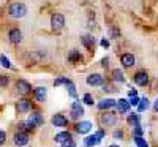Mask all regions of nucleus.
<instances>
[{
	"instance_id": "f257e3e1",
	"label": "nucleus",
	"mask_w": 158,
	"mask_h": 147,
	"mask_svg": "<svg viewBox=\"0 0 158 147\" xmlns=\"http://www.w3.org/2000/svg\"><path fill=\"white\" fill-rule=\"evenodd\" d=\"M25 15H27V6H25L24 3L16 2V3H11V5L8 6V16H11V18L21 19V18H24Z\"/></svg>"
},
{
	"instance_id": "f03ea898",
	"label": "nucleus",
	"mask_w": 158,
	"mask_h": 147,
	"mask_svg": "<svg viewBox=\"0 0 158 147\" xmlns=\"http://www.w3.org/2000/svg\"><path fill=\"white\" fill-rule=\"evenodd\" d=\"M100 124L103 127H114L117 124V114L112 112L111 109L108 111H104L101 116H100Z\"/></svg>"
},
{
	"instance_id": "7ed1b4c3",
	"label": "nucleus",
	"mask_w": 158,
	"mask_h": 147,
	"mask_svg": "<svg viewBox=\"0 0 158 147\" xmlns=\"http://www.w3.org/2000/svg\"><path fill=\"white\" fill-rule=\"evenodd\" d=\"M63 27H65V16L62 15V13L52 15L51 16V29L56 30V32H60Z\"/></svg>"
},
{
	"instance_id": "20e7f679",
	"label": "nucleus",
	"mask_w": 158,
	"mask_h": 147,
	"mask_svg": "<svg viewBox=\"0 0 158 147\" xmlns=\"http://www.w3.org/2000/svg\"><path fill=\"white\" fill-rule=\"evenodd\" d=\"M29 141H30V136H29L27 131H18L16 135L13 136V142H15V145H18V147L27 145Z\"/></svg>"
},
{
	"instance_id": "39448f33",
	"label": "nucleus",
	"mask_w": 158,
	"mask_h": 147,
	"mask_svg": "<svg viewBox=\"0 0 158 147\" xmlns=\"http://www.w3.org/2000/svg\"><path fill=\"white\" fill-rule=\"evenodd\" d=\"M103 138H104V131H103V130H98L95 135L85 138V139H84V144H85V147H94V145H98Z\"/></svg>"
},
{
	"instance_id": "423d86ee",
	"label": "nucleus",
	"mask_w": 158,
	"mask_h": 147,
	"mask_svg": "<svg viewBox=\"0 0 158 147\" xmlns=\"http://www.w3.org/2000/svg\"><path fill=\"white\" fill-rule=\"evenodd\" d=\"M149 73L147 71H138L135 76H133V81L139 86V87H147L149 86Z\"/></svg>"
},
{
	"instance_id": "0eeeda50",
	"label": "nucleus",
	"mask_w": 158,
	"mask_h": 147,
	"mask_svg": "<svg viewBox=\"0 0 158 147\" xmlns=\"http://www.w3.org/2000/svg\"><path fill=\"white\" fill-rule=\"evenodd\" d=\"M82 116H84V106H82V103L79 100L73 101V104H71V119L77 120V119H81Z\"/></svg>"
},
{
	"instance_id": "6e6552de",
	"label": "nucleus",
	"mask_w": 158,
	"mask_h": 147,
	"mask_svg": "<svg viewBox=\"0 0 158 147\" xmlns=\"http://www.w3.org/2000/svg\"><path fill=\"white\" fill-rule=\"evenodd\" d=\"M16 90H18L19 95H29L32 92V86L27 81H24V79H18L16 81Z\"/></svg>"
},
{
	"instance_id": "1a4fd4ad",
	"label": "nucleus",
	"mask_w": 158,
	"mask_h": 147,
	"mask_svg": "<svg viewBox=\"0 0 158 147\" xmlns=\"http://www.w3.org/2000/svg\"><path fill=\"white\" fill-rule=\"evenodd\" d=\"M114 106H117V100H114V98H103V100L98 101L97 108L100 111H108V109H112Z\"/></svg>"
},
{
	"instance_id": "9d476101",
	"label": "nucleus",
	"mask_w": 158,
	"mask_h": 147,
	"mask_svg": "<svg viewBox=\"0 0 158 147\" xmlns=\"http://www.w3.org/2000/svg\"><path fill=\"white\" fill-rule=\"evenodd\" d=\"M16 109H18V112H21V114L30 112V111H32V103H30V100L21 98V100L16 103Z\"/></svg>"
},
{
	"instance_id": "9b49d317",
	"label": "nucleus",
	"mask_w": 158,
	"mask_h": 147,
	"mask_svg": "<svg viewBox=\"0 0 158 147\" xmlns=\"http://www.w3.org/2000/svg\"><path fill=\"white\" fill-rule=\"evenodd\" d=\"M51 124L54 127H59V128H65L68 125V119L65 117L63 114H54L51 119Z\"/></svg>"
},
{
	"instance_id": "f8f14e48",
	"label": "nucleus",
	"mask_w": 158,
	"mask_h": 147,
	"mask_svg": "<svg viewBox=\"0 0 158 147\" xmlns=\"http://www.w3.org/2000/svg\"><path fill=\"white\" fill-rule=\"evenodd\" d=\"M87 84L89 86H104V78L100 74V73H94V74H89L87 76Z\"/></svg>"
},
{
	"instance_id": "ddd939ff",
	"label": "nucleus",
	"mask_w": 158,
	"mask_h": 147,
	"mask_svg": "<svg viewBox=\"0 0 158 147\" xmlns=\"http://www.w3.org/2000/svg\"><path fill=\"white\" fill-rule=\"evenodd\" d=\"M8 40H10L13 44H19L22 41V32L19 29H11L8 32Z\"/></svg>"
},
{
	"instance_id": "4468645a",
	"label": "nucleus",
	"mask_w": 158,
	"mask_h": 147,
	"mask_svg": "<svg viewBox=\"0 0 158 147\" xmlns=\"http://www.w3.org/2000/svg\"><path fill=\"white\" fill-rule=\"evenodd\" d=\"M135 62H136L135 56H133V54H130V52H125V54L120 56V63H122V66H125V68H130V66H133Z\"/></svg>"
},
{
	"instance_id": "2eb2a0df",
	"label": "nucleus",
	"mask_w": 158,
	"mask_h": 147,
	"mask_svg": "<svg viewBox=\"0 0 158 147\" xmlns=\"http://www.w3.org/2000/svg\"><path fill=\"white\" fill-rule=\"evenodd\" d=\"M33 95H35V100L38 103H44L46 97H48V89L46 87H36L35 92H33Z\"/></svg>"
},
{
	"instance_id": "dca6fc26",
	"label": "nucleus",
	"mask_w": 158,
	"mask_h": 147,
	"mask_svg": "<svg viewBox=\"0 0 158 147\" xmlns=\"http://www.w3.org/2000/svg\"><path fill=\"white\" fill-rule=\"evenodd\" d=\"M29 120L35 125V127H41L43 124H44V117H43V114L41 112H38V111H35V112H32L30 116H29Z\"/></svg>"
},
{
	"instance_id": "f3484780",
	"label": "nucleus",
	"mask_w": 158,
	"mask_h": 147,
	"mask_svg": "<svg viewBox=\"0 0 158 147\" xmlns=\"http://www.w3.org/2000/svg\"><path fill=\"white\" fill-rule=\"evenodd\" d=\"M130 101L125 100V98H120V100H117V111L120 112V114H127L130 111Z\"/></svg>"
},
{
	"instance_id": "a211bd4d",
	"label": "nucleus",
	"mask_w": 158,
	"mask_h": 147,
	"mask_svg": "<svg viewBox=\"0 0 158 147\" xmlns=\"http://www.w3.org/2000/svg\"><path fill=\"white\" fill-rule=\"evenodd\" d=\"M92 130V122H89V120H84V122H79L76 125V131L81 133V135H85V133H89Z\"/></svg>"
},
{
	"instance_id": "6ab92c4d",
	"label": "nucleus",
	"mask_w": 158,
	"mask_h": 147,
	"mask_svg": "<svg viewBox=\"0 0 158 147\" xmlns=\"http://www.w3.org/2000/svg\"><path fill=\"white\" fill-rule=\"evenodd\" d=\"M81 43H82V46H85L87 49H94V46H95V38L92 36V35H82V36H81Z\"/></svg>"
},
{
	"instance_id": "aec40b11",
	"label": "nucleus",
	"mask_w": 158,
	"mask_h": 147,
	"mask_svg": "<svg viewBox=\"0 0 158 147\" xmlns=\"http://www.w3.org/2000/svg\"><path fill=\"white\" fill-rule=\"evenodd\" d=\"M112 79H114L115 82L123 84V82H125V74H123V71H120V68L112 70Z\"/></svg>"
},
{
	"instance_id": "412c9836",
	"label": "nucleus",
	"mask_w": 158,
	"mask_h": 147,
	"mask_svg": "<svg viewBox=\"0 0 158 147\" xmlns=\"http://www.w3.org/2000/svg\"><path fill=\"white\" fill-rule=\"evenodd\" d=\"M68 139H71V135H70L68 131H60V133H57L56 138H54V141L56 142H60V144H63L65 141H68Z\"/></svg>"
},
{
	"instance_id": "4be33fe9",
	"label": "nucleus",
	"mask_w": 158,
	"mask_h": 147,
	"mask_svg": "<svg viewBox=\"0 0 158 147\" xmlns=\"http://www.w3.org/2000/svg\"><path fill=\"white\" fill-rule=\"evenodd\" d=\"M127 124L130 125V127H136V125H139V114H128V117H127Z\"/></svg>"
},
{
	"instance_id": "5701e85b",
	"label": "nucleus",
	"mask_w": 158,
	"mask_h": 147,
	"mask_svg": "<svg viewBox=\"0 0 158 147\" xmlns=\"http://www.w3.org/2000/svg\"><path fill=\"white\" fill-rule=\"evenodd\" d=\"M35 128V125L30 122V120H27V122H19L18 124V130L19 131H30V130H33Z\"/></svg>"
},
{
	"instance_id": "b1692460",
	"label": "nucleus",
	"mask_w": 158,
	"mask_h": 147,
	"mask_svg": "<svg viewBox=\"0 0 158 147\" xmlns=\"http://www.w3.org/2000/svg\"><path fill=\"white\" fill-rule=\"evenodd\" d=\"M79 59H81V54H79V51H76V49L70 51V56H68V62H70V63H76Z\"/></svg>"
},
{
	"instance_id": "393cba45",
	"label": "nucleus",
	"mask_w": 158,
	"mask_h": 147,
	"mask_svg": "<svg viewBox=\"0 0 158 147\" xmlns=\"http://www.w3.org/2000/svg\"><path fill=\"white\" fill-rule=\"evenodd\" d=\"M149 106H150L149 98H141V101H139V104H138V109H139V112H144L146 109H149Z\"/></svg>"
},
{
	"instance_id": "a878e982",
	"label": "nucleus",
	"mask_w": 158,
	"mask_h": 147,
	"mask_svg": "<svg viewBox=\"0 0 158 147\" xmlns=\"http://www.w3.org/2000/svg\"><path fill=\"white\" fill-rule=\"evenodd\" d=\"M67 89H68L70 97H71V98H74V100H77V92H76V87H74V82H73V81L67 86Z\"/></svg>"
},
{
	"instance_id": "bb28decb",
	"label": "nucleus",
	"mask_w": 158,
	"mask_h": 147,
	"mask_svg": "<svg viewBox=\"0 0 158 147\" xmlns=\"http://www.w3.org/2000/svg\"><path fill=\"white\" fill-rule=\"evenodd\" d=\"M71 82V79H68V78H57L56 81H54V86L57 87V86H62V84H65V86H68Z\"/></svg>"
},
{
	"instance_id": "cd10ccee",
	"label": "nucleus",
	"mask_w": 158,
	"mask_h": 147,
	"mask_svg": "<svg viewBox=\"0 0 158 147\" xmlns=\"http://www.w3.org/2000/svg\"><path fill=\"white\" fill-rule=\"evenodd\" d=\"M0 62H2V66H3V68H11V62H10V59H8L5 54L0 56Z\"/></svg>"
},
{
	"instance_id": "c85d7f7f",
	"label": "nucleus",
	"mask_w": 158,
	"mask_h": 147,
	"mask_svg": "<svg viewBox=\"0 0 158 147\" xmlns=\"http://www.w3.org/2000/svg\"><path fill=\"white\" fill-rule=\"evenodd\" d=\"M135 142H136L138 147H149V144L146 142V139H144L142 136H136L135 138Z\"/></svg>"
},
{
	"instance_id": "c756f323",
	"label": "nucleus",
	"mask_w": 158,
	"mask_h": 147,
	"mask_svg": "<svg viewBox=\"0 0 158 147\" xmlns=\"http://www.w3.org/2000/svg\"><path fill=\"white\" fill-rule=\"evenodd\" d=\"M142 133H144V130H142L141 125L133 127V136H135V138H136V136H142Z\"/></svg>"
},
{
	"instance_id": "7c9ffc66",
	"label": "nucleus",
	"mask_w": 158,
	"mask_h": 147,
	"mask_svg": "<svg viewBox=\"0 0 158 147\" xmlns=\"http://www.w3.org/2000/svg\"><path fill=\"white\" fill-rule=\"evenodd\" d=\"M82 101H84L85 104H89V106H92V104H94V98H92V95H90V93H85V95L82 97Z\"/></svg>"
},
{
	"instance_id": "2f4dec72",
	"label": "nucleus",
	"mask_w": 158,
	"mask_h": 147,
	"mask_svg": "<svg viewBox=\"0 0 158 147\" xmlns=\"http://www.w3.org/2000/svg\"><path fill=\"white\" fill-rule=\"evenodd\" d=\"M6 86H8V78L2 74V76H0V87H2V89H5Z\"/></svg>"
},
{
	"instance_id": "473e14b6",
	"label": "nucleus",
	"mask_w": 158,
	"mask_h": 147,
	"mask_svg": "<svg viewBox=\"0 0 158 147\" xmlns=\"http://www.w3.org/2000/svg\"><path fill=\"white\" fill-rule=\"evenodd\" d=\"M139 101H141V98H139L138 95L130 98V104H131V106H138V104H139Z\"/></svg>"
},
{
	"instance_id": "72a5a7b5",
	"label": "nucleus",
	"mask_w": 158,
	"mask_h": 147,
	"mask_svg": "<svg viewBox=\"0 0 158 147\" xmlns=\"http://www.w3.org/2000/svg\"><path fill=\"white\" fill-rule=\"evenodd\" d=\"M62 147H76V144H74L73 139H68V141H65V142L62 144Z\"/></svg>"
},
{
	"instance_id": "f704fd0d",
	"label": "nucleus",
	"mask_w": 158,
	"mask_h": 147,
	"mask_svg": "<svg viewBox=\"0 0 158 147\" xmlns=\"http://www.w3.org/2000/svg\"><path fill=\"white\" fill-rule=\"evenodd\" d=\"M114 138H115V139H122V138H123V131H122V130H115V131H114Z\"/></svg>"
},
{
	"instance_id": "c9c22d12",
	"label": "nucleus",
	"mask_w": 158,
	"mask_h": 147,
	"mask_svg": "<svg viewBox=\"0 0 158 147\" xmlns=\"http://www.w3.org/2000/svg\"><path fill=\"white\" fill-rule=\"evenodd\" d=\"M5 139H6V133L5 130H2L0 131V144H5Z\"/></svg>"
},
{
	"instance_id": "e433bc0d",
	"label": "nucleus",
	"mask_w": 158,
	"mask_h": 147,
	"mask_svg": "<svg viewBox=\"0 0 158 147\" xmlns=\"http://www.w3.org/2000/svg\"><path fill=\"white\" fill-rule=\"evenodd\" d=\"M108 65H109V59L108 57H103L101 59V66H103V68H108Z\"/></svg>"
},
{
	"instance_id": "4c0bfd02",
	"label": "nucleus",
	"mask_w": 158,
	"mask_h": 147,
	"mask_svg": "<svg viewBox=\"0 0 158 147\" xmlns=\"http://www.w3.org/2000/svg\"><path fill=\"white\" fill-rule=\"evenodd\" d=\"M101 46H103L104 49H108V48H109V41H108L106 38H103V40H101Z\"/></svg>"
},
{
	"instance_id": "58836bf2",
	"label": "nucleus",
	"mask_w": 158,
	"mask_h": 147,
	"mask_svg": "<svg viewBox=\"0 0 158 147\" xmlns=\"http://www.w3.org/2000/svg\"><path fill=\"white\" fill-rule=\"evenodd\" d=\"M103 90H104V92H114L115 89H112V87L108 86V84H104V86H103Z\"/></svg>"
},
{
	"instance_id": "ea45409f",
	"label": "nucleus",
	"mask_w": 158,
	"mask_h": 147,
	"mask_svg": "<svg viewBox=\"0 0 158 147\" xmlns=\"http://www.w3.org/2000/svg\"><path fill=\"white\" fill-rule=\"evenodd\" d=\"M97 27V22H94V21H89V29H95Z\"/></svg>"
},
{
	"instance_id": "a19ab883",
	"label": "nucleus",
	"mask_w": 158,
	"mask_h": 147,
	"mask_svg": "<svg viewBox=\"0 0 158 147\" xmlns=\"http://www.w3.org/2000/svg\"><path fill=\"white\" fill-rule=\"evenodd\" d=\"M128 95H130V98H131V97H136V95H138V92L133 89V90H130V92H128Z\"/></svg>"
},
{
	"instance_id": "79ce46f5",
	"label": "nucleus",
	"mask_w": 158,
	"mask_h": 147,
	"mask_svg": "<svg viewBox=\"0 0 158 147\" xmlns=\"http://www.w3.org/2000/svg\"><path fill=\"white\" fill-rule=\"evenodd\" d=\"M153 111H155V112H158V98L153 101Z\"/></svg>"
},
{
	"instance_id": "37998d69",
	"label": "nucleus",
	"mask_w": 158,
	"mask_h": 147,
	"mask_svg": "<svg viewBox=\"0 0 158 147\" xmlns=\"http://www.w3.org/2000/svg\"><path fill=\"white\" fill-rule=\"evenodd\" d=\"M111 35H112V36H117V35H118V32H117L115 29H111Z\"/></svg>"
},
{
	"instance_id": "c03bdc74",
	"label": "nucleus",
	"mask_w": 158,
	"mask_h": 147,
	"mask_svg": "<svg viewBox=\"0 0 158 147\" xmlns=\"http://www.w3.org/2000/svg\"><path fill=\"white\" fill-rule=\"evenodd\" d=\"M155 90H156V93H158V81L155 82Z\"/></svg>"
},
{
	"instance_id": "a18cd8bd",
	"label": "nucleus",
	"mask_w": 158,
	"mask_h": 147,
	"mask_svg": "<svg viewBox=\"0 0 158 147\" xmlns=\"http://www.w3.org/2000/svg\"><path fill=\"white\" fill-rule=\"evenodd\" d=\"M109 147H118V145H115V144H112V145H109Z\"/></svg>"
}]
</instances>
